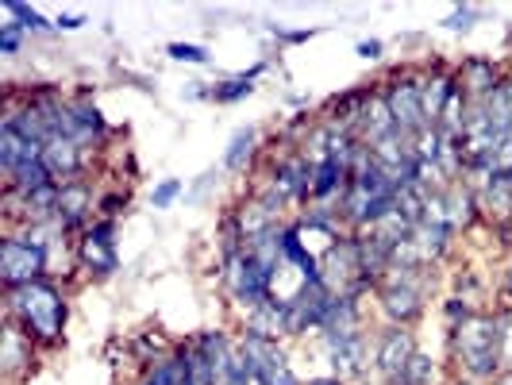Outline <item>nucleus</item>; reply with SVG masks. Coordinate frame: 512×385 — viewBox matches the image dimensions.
<instances>
[{
  "label": "nucleus",
  "mask_w": 512,
  "mask_h": 385,
  "mask_svg": "<svg viewBox=\"0 0 512 385\" xmlns=\"http://www.w3.org/2000/svg\"><path fill=\"white\" fill-rule=\"evenodd\" d=\"M455 343H459L462 366L474 378H493L501 370V328H497V320L466 316L459 332H455Z\"/></svg>",
  "instance_id": "1"
},
{
  "label": "nucleus",
  "mask_w": 512,
  "mask_h": 385,
  "mask_svg": "<svg viewBox=\"0 0 512 385\" xmlns=\"http://www.w3.org/2000/svg\"><path fill=\"white\" fill-rule=\"evenodd\" d=\"M12 308L20 312V320H24L27 328L39 332L43 339H54L58 328H62V316H66V308H62V301H58V293L43 282L20 285V289L12 293Z\"/></svg>",
  "instance_id": "2"
},
{
  "label": "nucleus",
  "mask_w": 512,
  "mask_h": 385,
  "mask_svg": "<svg viewBox=\"0 0 512 385\" xmlns=\"http://www.w3.org/2000/svg\"><path fill=\"white\" fill-rule=\"evenodd\" d=\"M228 282H231V289H235V297L247 301L251 308L274 301V297H270V266L258 255H251V251H247V255H235L228 262Z\"/></svg>",
  "instance_id": "3"
},
{
  "label": "nucleus",
  "mask_w": 512,
  "mask_h": 385,
  "mask_svg": "<svg viewBox=\"0 0 512 385\" xmlns=\"http://www.w3.org/2000/svg\"><path fill=\"white\" fill-rule=\"evenodd\" d=\"M243 359L251 362V370H255V378L262 385H297L285 355L274 347V339H262V335L247 332V339H243Z\"/></svg>",
  "instance_id": "4"
},
{
  "label": "nucleus",
  "mask_w": 512,
  "mask_h": 385,
  "mask_svg": "<svg viewBox=\"0 0 512 385\" xmlns=\"http://www.w3.org/2000/svg\"><path fill=\"white\" fill-rule=\"evenodd\" d=\"M43 247H35V243H27V239H8L4 243V251H0V274H4V282L8 285H31L39 274H43Z\"/></svg>",
  "instance_id": "5"
},
{
  "label": "nucleus",
  "mask_w": 512,
  "mask_h": 385,
  "mask_svg": "<svg viewBox=\"0 0 512 385\" xmlns=\"http://www.w3.org/2000/svg\"><path fill=\"white\" fill-rule=\"evenodd\" d=\"M412 355H416V351H412V335L401 332V328H393V332H385L382 343H378V370H382L393 385H405Z\"/></svg>",
  "instance_id": "6"
},
{
  "label": "nucleus",
  "mask_w": 512,
  "mask_h": 385,
  "mask_svg": "<svg viewBox=\"0 0 512 385\" xmlns=\"http://www.w3.org/2000/svg\"><path fill=\"white\" fill-rule=\"evenodd\" d=\"M389 112H393V120H397V128L401 131H428V112H424V97H420V85H397L393 93H389Z\"/></svg>",
  "instance_id": "7"
},
{
  "label": "nucleus",
  "mask_w": 512,
  "mask_h": 385,
  "mask_svg": "<svg viewBox=\"0 0 512 385\" xmlns=\"http://www.w3.org/2000/svg\"><path fill=\"white\" fill-rule=\"evenodd\" d=\"M0 162L16 174V170L27 166V162H43V147H39L35 139H27L24 131H16L12 124H4V131H0Z\"/></svg>",
  "instance_id": "8"
},
{
  "label": "nucleus",
  "mask_w": 512,
  "mask_h": 385,
  "mask_svg": "<svg viewBox=\"0 0 512 385\" xmlns=\"http://www.w3.org/2000/svg\"><path fill=\"white\" fill-rule=\"evenodd\" d=\"M385 312H389L393 320H401V324H405V320H412V316L420 312V289H416L405 274H401L397 282L385 289Z\"/></svg>",
  "instance_id": "9"
},
{
  "label": "nucleus",
  "mask_w": 512,
  "mask_h": 385,
  "mask_svg": "<svg viewBox=\"0 0 512 385\" xmlns=\"http://www.w3.org/2000/svg\"><path fill=\"white\" fill-rule=\"evenodd\" d=\"M81 258L93 266V270H116V255H112V224H101V228H93V235L81 243Z\"/></svg>",
  "instance_id": "10"
},
{
  "label": "nucleus",
  "mask_w": 512,
  "mask_h": 385,
  "mask_svg": "<svg viewBox=\"0 0 512 385\" xmlns=\"http://www.w3.org/2000/svg\"><path fill=\"white\" fill-rule=\"evenodd\" d=\"M328 347H332L339 374H359L362 362H366V347H362L359 335H328Z\"/></svg>",
  "instance_id": "11"
},
{
  "label": "nucleus",
  "mask_w": 512,
  "mask_h": 385,
  "mask_svg": "<svg viewBox=\"0 0 512 385\" xmlns=\"http://www.w3.org/2000/svg\"><path fill=\"white\" fill-rule=\"evenodd\" d=\"M289 332V312L278 301H266V305L251 308V335H262V339H278V335Z\"/></svg>",
  "instance_id": "12"
},
{
  "label": "nucleus",
  "mask_w": 512,
  "mask_h": 385,
  "mask_svg": "<svg viewBox=\"0 0 512 385\" xmlns=\"http://www.w3.org/2000/svg\"><path fill=\"white\" fill-rule=\"evenodd\" d=\"M77 143L74 139H66V135H54V139H47V147H43V166L54 174H74L77 170Z\"/></svg>",
  "instance_id": "13"
},
{
  "label": "nucleus",
  "mask_w": 512,
  "mask_h": 385,
  "mask_svg": "<svg viewBox=\"0 0 512 385\" xmlns=\"http://www.w3.org/2000/svg\"><path fill=\"white\" fill-rule=\"evenodd\" d=\"M85 208H89V193H85V185H62L58 189V220L62 224H77L81 216H85Z\"/></svg>",
  "instance_id": "14"
},
{
  "label": "nucleus",
  "mask_w": 512,
  "mask_h": 385,
  "mask_svg": "<svg viewBox=\"0 0 512 385\" xmlns=\"http://www.w3.org/2000/svg\"><path fill=\"white\" fill-rule=\"evenodd\" d=\"M343 170H347V166L335 162V158L320 162V166H316V178H312V193H316V197H328V193L335 189V181L343 178Z\"/></svg>",
  "instance_id": "15"
},
{
  "label": "nucleus",
  "mask_w": 512,
  "mask_h": 385,
  "mask_svg": "<svg viewBox=\"0 0 512 385\" xmlns=\"http://www.w3.org/2000/svg\"><path fill=\"white\" fill-rule=\"evenodd\" d=\"M251 147H255V131H239L235 139H231V151H228V166L231 170H243V162L251 158Z\"/></svg>",
  "instance_id": "16"
},
{
  "label": "nucleus",
  "mask_w": 512,
  "mask_h": 385,
  "mask_svg": "<svg viewBox=\"0 0 512 385\" xmlns=\"http://www.w3.org/2000/svg\"><path fill=\"white\" fill-rule=\"evenodd\" d=\"M459 224H470V197L466 193H447V228L455 231Z\"/></svg>",
  "instance_id": "17"
},
{
  "label": "nucleus",
  "mask_w": 512,
  "mask_h": 385,
  "mask_svg": "<svg viewBox=\"0 0 512 385\" xmlns=\"http://www.w3.org/2000/svg\"><path fill=\"white\" fill-rule=\"evenodd\" d=\"M466 81H470L478 93H489V89H493V66H486V62H470V66H466Z\"/></svg>",
  "instance_id": "18"
},
{
  "label": "nucleus",
  "mask_w": 512,
  "mask_h": 385,
  "mask_svg": "<svg viewBox=\"0 0 512 385\" xmlns=\"http://www.w3.org/2000/svg\"><path fill=\"white\" fill-rule=\"evenodd\" d=\"M432 362L424 359V355H412V362H409V374H405V385H428L432 382Z\"/></svg>",
  "instance_id": "19"
},
{
  "label": "nucleus",
  "mask_w": 512,
  "mask_h": 385,
  "mask_svg": "<svg viewBox=\"0 0 512 385\" xmlns=\"http://www.w3.org/2000/svg\"><path fill=\"white\" fill-rule=\"evenodd\" d=\"M251 93V77H239V81H228L224 89H216V101H239Z\"/></svg>",
  "instance_id": "20"
},
{
  "label": "nucleus",
  "mask_w": 512,
  "mask_h": 385,
  "mask_svg": "<svg viewBox=\"0 0 512 385\" xmlns=\"http://www.w3.org/2000/svg\"><path fill=\"white\" fill-rule=\"evenodd\" d=\"M497 328H501V366L512 370V316L497 320Z\"/></svg>",
  "instance_id": "21"
},
{
  "label": "nucleus",
  "mask_w": 512,
  "mask_h": 385,
  "mask_svg": "<svg viewBox=\"0 0 512 385\" xmlns=\"http://www.w3.org/2000/svg\"><path fill=\"white\" fill-rule=\"evenodd\" d=\"M24 362V351H20V332H8V347H4V366L16 370Z\"/></svg>",
  "instance_id": "22"
},
{
  "label": "nucleus",
  "mask_w": 512,
  "mask_h": 385,
  "mask_svg": "<svg viewBox=\"0 0 512 385\" xmlns=\"http://www.w3.org/2000/svg\"><path fill=\"white\" fill-rule=\"evenodd\" d=\"M178 193H181V181H162V185L154 189V208H166Z\"/></svg>",
  "instance_id": "23"
},
{
  "label": "nucleus",
  "mask_w": 512,
  "mask_h": 385,
  "mask_svg": "<svg viewBox=\"0 0 512 385\" xmlns=\"http://www.w3.org/2000/svg\"><path fill=\"white\" fill-rule=\"evenodd\" d=\"M16 47H20V24H4V31H0V51L16 54Z\"/></svg>",
  "instance_id": "24"
},
{
  "label": "nucleus",
  "mask_w": 512,
  "mask_h": 385,
  "mask_svg": "<svg viewBox=\"0 0 512 385\" xmlns=\"http://www.w3.org/2000/svg\"><path fill=\"white\" fill-rule=\"evenodd\" d=\"M170 54H174V58H181V62H205V58H208L201 47H185V43H174V47H170Z\"/></svg>",
  "instance_id": "25"
},
{
  "label": "nucleus",
  "mask_w": 512,
  "mask_h": 385,
  "mask_svg": "<svg viewBox=\"0 0 512 385\" xmlns=\"http://www.w3.org/2000/svg\"><path fill=\"white\" fill-rule=\"evenodd\" d=\"M359 54H366V58H378V54H382V43H362Z\"/></svg>",
  "instance_id": "26"
},
{
  "label": "nucleus",
  "mask_w": 512,
  "mask_h": 385,
  "mask_svg": "<svg viewBox=\"0 0 512 385\" xmlns=\"http://www.w3.org/2000/svg\"><path fill=\"white\" fill-rule=\"evenodd\" d=\"M81 24H85L81 16H62V20H58V27H81Z\"/></svg>",
  "instance_id": "27"
},
{
  "label": "nucleus",
  "mask_w": 512,
  "mask_h": 385,
  "mask_svg": "<svg viewBox=\"0 0 512 385\" xmlns=\"http://www.w3.org/2000/svg\"><path fill=\"white\" fill-rule=\"evenodd\" d=\"M308 385H343L339 378H316V382H308Z\"/></svg>",
  "instance_id": "28"
},
{
  "label": "nucleus",
  "mask_w": 512,
  "mask_h": 385,
  "mask_svg": "<svg viewBox=\"0 0 512 385\" xmlns=\"http://www.w3.org/2000/svg\"><path fill=\"white\" fill-rule=\"evenodd\" d=\"M501 385H512V378H505V382H501Z\"/></svg>",
  "instance_id": "29"
},
{
  "label": "nucleus",
  "mask_w": 512,
  "mask_h": 385,
  "mask_svg": "<svg viewBox=\"0 0 512 385\" xmlns=\"http://www.w3.org/2000/svg\"><path fill=\"white\" fill-rule=\"evenodd\" d=\"M459 385H470V382H459Z\"/></svg>",
  "instance_id": "30"
},
{
  "label": "nucleus",
  "mask_w": 512,
  "mask_h": 385,
  "mask_svg": "<svg viewBox=\"0 0 512 385\" xmlns=\"http://www.w3.org/2000/svg\"><path fill=\"white\" fill-rule=\"evenodd\" d=\"M509 289H512V282H509Z\"/></svg>",
  "instance_id": "31"
}]
</instances>
